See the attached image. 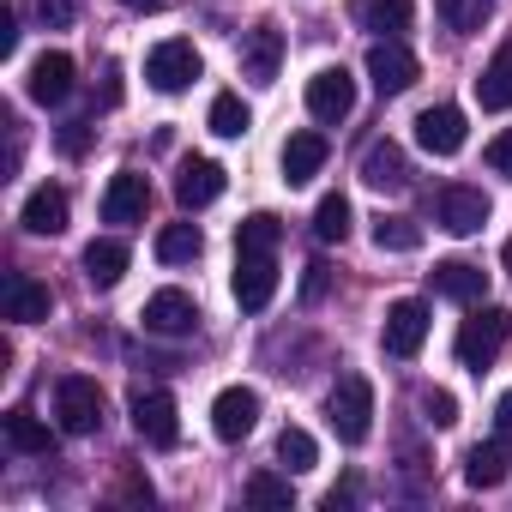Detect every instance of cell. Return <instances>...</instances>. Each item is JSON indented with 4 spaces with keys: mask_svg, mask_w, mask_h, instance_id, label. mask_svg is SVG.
Segmentation results:
<instances>
[{
    "mask_svg": "<svg viewBox=\"0 0 512 512\" xmlns=\"http://www.w3.org/2000/svg\"><path fill=\"white\" fill-rule=\"evenodd\" d=\"M374 247H380V253H416V247H422V223H410V217H380V223H374Z\"/></svg>",
    "mask_w": 512,
    "mask_h": 512,
    "instance_id": "cell-31",
    "label": "cell"
},
{
    "mask_svg": "<svg viewBox=\"0 0 512 512\" xmlns=\"http://www.w3.org/2000/svg\"><path fill=\"white\" fill-rule=\"evenodd\" d=\"M494 440L512 446V392H500V404H494Z\"/></svg>",
    "mask_w": 512,
    "mask_h": 512,
    "instance_id": "cell-41",
    "label": "cell"
},
{
    "mask_svg": "<svg viewBox=\"0 0 512 512\" xmlns=\"http://www.w3.org/2000/svg\"><path fill=\"white\" fill-rule=\"evenodd\" d=\"M217 193H223V163H211V157L181 163V175H175V199H181V211H205Z\"/></svg>",
    "mask_w": 512,
    "mask_h": 512,
    "instance_id": "cell-19",
    "label": "cell"
},
{
    "mask_svg": "<svg viewBox=\"0 0 512 512\" xmlns=\"http://www.w3.org/2000/svg\"><path fill=\"white\" fill-rule=\"evenodd\" d=\"M380 344H386V356H416L428 344V302H416V296L392 302L386 326H380Z\"/></svg>",
    "mask_w": 512,
    "mask_h": 512,
    "instance_id": "cell-10",
    "label": "cell"
},
{
    "mask_svg": "<svg viewBox=\"0 0 512 512\" xmlns=\"http://www.w3.org/2000/svg\"><path fill=\"white\" fill-rule=\"evenodd\" d=\"M7 446L25 452V458H49V452H55V434H49L43 416H31V410H7Z\"/></svg>",
    "mask_w": 512,
    "mask_h": 512,
    "instance_id": "cell-26",
    "label": "cell"
},
{
    "mask_svg": "<svg viewBox=\"0 0 512 512\" xmlns=\"http://www.w3.org/2000/svg\"><path fill=\"white\" fill-rule=\"evenodd\" d=\"M241 500H247V506H284V512H290V500H296V494H290V482H284V476L260 470V476H247Z\"/></svg>",
    "mask_w": 512,
    "mask_h": 512,
    "instance_id": "cell-35",
    "label": "cell"
},
{
    "mask_svg": "<svg viewBox=\"0 0 512 512\" xmlns=\"http://www.w3.org/2000/svg\"><path fill=\"white\" fill-rule=\"evenodd\" d=\"M476 103L488 109V115H500V109H512V37L494 49V61L482 67V79H476Z\"/></svg>",
    "mask_w": 512,
    "mask_h": 512,
    "instance_id": "cell-23",
    "label": "cell"
},
{
    "mask_svg": "<svg viewBox=\"0 0 512 512\" xmlns=\"http://www.w3.org/2000/svg\"><path fill=\"white\" fill-rule=\"evenodd\" d=\"M302 296H308V302H320V296H326V266H308V284H302Z\"/></svg>",
    "mask_w": 512,
    "mask_h": 512,
    "instance_id": "cell-43",
    "label": "cell"
},
{
    "mask_svg": "<svg viewBox=\"0 0 512 512\" xmlns=\"http://www.w3.org/2000/svg\"><path fill=\"white\" fill-rule=\"evenodd\" d=\"M350 109H356V79L344 67H320L308 79V115L326 121V127H338V121H350Z\"/></svg>",
    "mask_w": 512,
    "mask_h": 512,
    "instance_id": "cell-7",
    "label": "cell"
},
{
    "mask_svg": "<svg viewBox=\"0 0 512 512\" xmlns=\"http://www.w3.org/2000/svg\"><path fill=\"white\" fill-rule=\"evenodd\" d=\"M416 145H422L428 157H452V151H464V109H452V103L422 109V115H416Z\"/></svg>",
    "mask_w": 512,
    "mask_h": 512,
    "instance_id": "cell-14",
    "label": "cell"
},
{
    "mask_svg": "<svg viewBox=\"0 0 512 512\" xmlns=\"http://www.w3.org/2000/svg\"><path fill=\"white\" fill-rule=\"evenodd\" d=\"M127 241H115V235H103V241H91L85 247V278H91V290H115L121 278H127Z\"/></svg>",
    "mask_w": 512,
    "mask_h": 512,
    "instance_id": "cell-22",
    "label": "cell"
},
{
    "mask_svg": "<svg viewBox=\"0 0 512 512\" xmlns=\"http://www.w3.org/2000/svg\"><path fill=\"white\" fill-rule=\"evenodd\" d=\"M416 73H422V67H416V55H410L398 37H380V43L368 49V79H374V91H380V97L410 91V85H416Z\"/></svg>",
    "mask_w": 512,
    "mask_h": 512,
    "instance_id": "cell-9",
    "label": "cell"
},
{
    "mask_svg": "<svg viewBox=\"0 0 512 512\" xmlns=\"http://www.w3.org/2000/svg\"><path fill=\"white\" fill-rule=\"evenodd\" d=\"M145 205H151L145 175H133V169L109 175V187H103V223H145Z\"/></svg>",
    "mask_w": 512,
    "mask_h": 512,
    "instance_id": "cell-17",
    "label": "cell"
},
{
    "mask_svg": "<svg viewBox=\"0 0 512 512\" xmlns=\"http://www.w3.org/2000/svg\"><path fill=\"white\" fill-rule=\"evenodd\" d=\"M31 13H37L49 31H67V25H73V0H31Z\"/></svg>",
    "mask_w": 512,
    "mask_h": 512,
    "instance_id": "cell-37",
    "label": "cell"
},
{
    "mask_svg": "<svg viewBox=\"0 0 512 512\" xmlns=\"http://www.w3.org/2000/svg\"><path fill=\"white\" fill-rule=\"evenodd\" d=\"M133 428H139V440H145V446L169 452V446L181 440V422H175V398H169V392H133Z\"/></svg>",
    "mask_w": 512,
    "mask_h": 512,
    "instance_id": "cell-12",
    "label": "cell"
},
{
    "mask_svg": "<svg viewBox=\"0 0 512 512\" xmlns=\"http://www.w3.org/2000/svg\"><path fill=\"white\" fill-rule=\"evenodd\" d=\"M506 452H512L506 440L470 446V452H464V482H470V488H500V482H506Z\"/></svg>",
    "mask_w": 512,
    "mask_h": 512,
    "instance_id": "cell-27",
    "label": "cell"
},
{
    "mask_svg": "<svg viewBox=\"0 0 512 512\" xmlns=\"http://www.w3.org/2000/svg\"><path fill=\"white\" fill-rule=\"evenodd\" d=\"M199 49L187 43V37H169V43H157L151 55H145V79H151V91H163V97H175V91H187L193 79H199Z\"/></svg>",
    "mask_w": 512,
    "mask_h": 512,
    "instance_id": "cell-4",
    "label": "cell"
},
{
    "mask_svg": "<svg viewBox=\"0 0 512 512\" xmlns=\"http://www.w3.org/2000/svg\"><path fill=\"white\" fill-rule=\"evenodd\" d=\"M19 49V13H0V61Z\"/></svg>",
    "mask_w": 512,
    "mask_h": 512,
    "instance_id": "cell-42",
    "label": "cell"
},
{
    "mask_svg": "<svg viewBox=\"0 0 512 512\" xmlns=\"http://www.w3.org/2000/svg\"><path fill=\"white\" fill-rule=\"evenodd\" d=\"M278 67H284V31H278V25L247 31V43H241V79H247V85H272Z\"/></svg>",
    "mask_w": 512,
    "mask_h": 512,
    "instance_id": "cell-15",
    "label": "cell"
},
{
    "mask_svg": "<svg viewBox=\"0 0 512 512\" xmlns=\"http://www.w3.org/2000/svg\"><path fill=\"white\" fill-rule=\"evenodd\" d=\"M434 223H440L446 235H476V229L488 223V193H482V187H464V181L440 187V193H434Z\"/></svg>",
    "mask_w": 512,
    "mask_h": 512,
    "instance_id": "cell-5",
    "label": "cell"
},
{
    "mask_svg": "<svg viewBox=\"0 0 512 512\" xmlns=\"http://www.w3.org/2000/svg\"><path fill=\"white\" fill-rule=\"evenodd\" d=\"M278 163H284V181H290V187H308V181L326 169V139H320V133H290Z\"/></svg>",
    "mask_w": 512,
    "mask_h": 512,
    "instance_id": "cell-21",
    "label": "cell"
},
{
    "mask_svg": "<svg viewBox=\"0 0 512 512\" xmlns=\"http://www.w3.org/2000/svg\"><path fill=\"white\" fill-rule=\"evenodd\" d=\"M482 157H488V169H494V175H506V181H512V133H494Z\"/></svg>",
    "mask_w": 512,
    "mask_h": 512,
    "instance_id": "cell-39",
    "label": "cell"
},
{
    "mask_svg": "<svg viewBox=\"0 0 512 512\" xmlns=\"http://www.w3.org/2000/svg\"><path fill=\"white\" fill-rule=\"evenodd\" d=\"M55 422H61V434H97L103 428V386L91 374H67L55 386Z\"/></svg>",
    "mask_w": 512,
    "mask_h": 512,
    "instance_id": "cell-3",
    "label": "cell"
},
{
    "mask_svg": "<svg viewBox=\"0 0 512 512\" xmlns=\"http://www.w3.org/2000/svg\"><path fill=\"white\" fill-rule=\"evenodd\" d=\"M55 145H61V157H85V145H91V121H67Z\"/></svg>",
    "mask_w": 512,
    "mask_h": 512,
    "instance_id": "cell-38",
    "label": "cell"
},
{
    "mask_svg": "<svg viewBox=\"0 0 512 512\" xmlns=\"http://www.w3.org/2000/svg\"><path fill=\"white\" fill-rule=\"evenodd\" d=\"M314 235H320V241H344V235H350V199H344V193H326V199L314 205Z\"/></svg>",
    "mask_w": 512,
    "mask_h": 512,
    "instance_id": "cell-34",
    "label": "cell"
},
{
    "mask_svg": "<svg viewBox=\"0 0 512 512\" xmlns=\"http://www.w3.org/2000/svg\"><path fill=\"white\" fill-rule=\"evenodd\" d=\"M362 181L380 187V193H398V187H410V157H404L392 139H374V145L362 151Z\"/></svg>",
    "mask_w": 512,
    "mask_h": 512,
    "instance_id": "cell-18",
    "label": "cell"
},
{
    "mask_svg": "<svg viewBox=\"0 0 512 512\" xmlns=\"http://www.w3.org/2000/svg\"><path fill=\"white\" fill-rule=\"evenodd\" d=\"M278 241H284V223L272 211H253L235 223V253H278Z\"/></svg>",
    "mask_w": 512,
    "mask_h": 512,
    "instance_id": "cell-28",
    "label": "cell"
},
{
    "mask_svg": "<svg viewBox=\"0 0 512 512\" xmlns=\"http://www.w3.org/2000/svg\"><path fill=\"white\" fill-rule=\"evenodd\" d=\"M506 338H512V314H506V308H482V314H470V320L458 326L452 350H458V362H464L470 374H482V368H494V356L506 350Z\"/></svg>",
    "mask_w": 512,
    "mask_h": 512,
    "instance_id": "cell-2",
    "label": "cell"
},
{
    "mask_svg": "<svg viewBox=\"0 0 512 512\" xmlns=\"http://www.w3.org/2000/svg\"><path fill=\"white\" fill-rule=\"evenodd\" d=\"M434 13H440L446 31L470 37V31H482V19H488V0H434Z\"/></svg>",
    "mask_w": 512,
    "mask_h": 512,
    "instance_id": "cell-33",
    "label": "cell"
},
{
    "mask_svg": "<svg viewBox=\"0 0 512 512\" xmlns=\"http://www.w3.org/2000/svg\"><path fill=\"white\" fill-rule=\"evenodd\" d=\"M278 296V260L272 253H235V302L241 314H260Z\"/></svg>",
    "mask_w": 512,
    "mask_h": 512,
    "instance_id": "cell-11",
    "label": "cell"
},
{
    "mask_svg": "<svg viewBox=\"0 0 512 512\" xmlns=\"http://www.w3.org/2000/svg\"><path fill=\"white\" fill-rule=\"evenodd\" d=\"M139 320H145L151 338H193V332H199V302H193L187 290H157V296L139 308Z\"/></svg>",
    "mask_w": 512,
    "mask_h": 512,
    "instance_id": "cell-6",
    "label": "cell"
},
{
    "mask_svg": "<svg viewBox=\"0 0 512 512\" xmlns=\"http://www.w3.org/2000/svg\"><path fill=\"white\" fill-rule=\"evenodd\" d=\"M199 253H205L199 223H169V229L157 235V260H163V266H187V260H199Z\"/></svg>",
    "mask_w": 512,
    "mask_h": 512,
    "instance_id": "cell-29",
    "label": "cell"
},
{
    "mask_svg": "<svg viewBox=\"0 0 512 512\" xmlns=\"http://www.w3.org/2000/svg\"><path fill=\"white\" fill-rule=\"evenodd\" d=\"M25 97H31V103H43V109L67 103V97H73V55H61V49H43V55L31 61Z\"/></svg>",
    "mask_w": 512,
    "mask_h": 512,
    "instance_id": "cell-13",
    "label": "cell"
},
{
    "mask_svg": "<svg viewBox=\"0 0 512 512\" xmlns=\"http://www.w3.org/2000/svg\"><path fill=\"white\" fill-rule=\"evenodd\" d=\"M19 223H25L31 235H61V229H67V193L43 181V187H37V193L25 199V211H19Z\"/></svg>",
    "mask_w": 512,
    "mask_h": 512,
    "instance_id": "cell-24",
    "label": "cell"
},
{
    "mask_svg": "<svg viewBox=\"0 0 512 512\" xmlns=\"http://www.w3.org/2000/svg\"><path fill=\"white\" fill-rule=\"evenodd\" d=\"M253 422H260V392L253 386H223L217 398H211V434L217 440H247L253 434Z\"/></svg>",
    "mask_w": 512,
    "mask_h": 512,
    "instance_id": "cell-8",
    "label": "cell"
},
{
    "mask_svg": "<svg viewBox=\"0 0 512 512\" xmlns=\"http://www.w3.org/2000/svg\"><path fill=\"white\" fill-rule=\"evenodd\" d=\"M278 464H284V470H296V476H302V470H314V464H320L314 434H308V428H284V434H278Z\"/></svg>",
    "mask_w": 512,
    "mask_h": 512,
    "instance_id": "cell-32",
    "label": "cell"
},
{
    "mask_svg": "<svg viewBox=\"0 0 512 512\" xmlns=\"http://www.w3.org/2000/svg\"><path fill=\"white\" fill-rule=\"evenodd\" d=\"M350 500H356V482H344V488H332V494H326V512H338V506H350Z\"/></svg>",
    "mask_w": 512,
    "mask_h": 512,
    "instance_id": "cell-44",
    "label": "cell"
},
{
    "mask_svg": "<svg viewBox=\"0 0 512 512\" xmlns=\"http://www.w3.org/2000/svg\"><path fill=\"white\" fill-rule=\"evenodd\" d=\"M121 7H127V13H163L169 0H121Z\"/></svg>",
    "mask_w": 512,
    "mask_h": 512,
    "instance_id": "cell-45",
    "label": "cell"
},
{
    "mask_svg": "<svg viewBox=\"0 0 512 512\" xmlns=\"http://www.w3.org/2000/svg\"><path fill=\"white\" fill-rule=\"evenodd\" d=\"M422 416H428L434 428H452V422H458V398H452V392H434V386H428V392H422Z\"/></svg>",
    "mask_w": 512,
    "mask_h": 512,
    "instance_id": "cell-36",
    "label": "cell"
},
{
    "mask_svg": "<svg viewBox=\"0 0 512 512\" xmlns=\"http://www.w3.org/2000/svg\"><path fill=\"white\" fill-rule=\"evenodd\" d=\"M416 19V0H356V25L374 37H398Z\"/></svg>",
    "mask_w": 512,
    "mask_h": 512,
    "instance_id": "cell-25",
    "label": "cell"
},
{
    "mask_svg": "<svg viewBox=\"0 0 512 512\" xmlns=\"http://www.w3.org/2000/svg\"><path fill=\"white\" fill-rule=\"evenodd\" d=\"M428 278H434V290H440L446 302H464V308L488 296V272H482V266H470V260H440Z\"/></svg>",
    "mask_w": 512,
    "mask_h": 512,
    "instance_id": "cell-20",
    "label": "cell"
},
{
    "mask_svg": "<svg viewBox=\"0 0 512 512\" xmlns=\"http://www.w3.org/2000/svg\"><path fill=\"white\" fill-rule=\"evenodd\" d=\"M121 500H133V506H151V476L127 470V476H121Z\"/></svg>",
    "mask_w": 512,
    "mask_h": 512,
    "instance_id": "cell-40",
    "label": "cell"
},
{
    "mask_svg": "<svg viewBox=\"0 0 512 512\" xmlns=\"http://www.w3.org/2000/svg\"><path fill=\"white\" fill-rule=\"evenodd\" d=\"M500 266H506V272H512V241H506V247H500Z\"/></svg>",
    "mask_w": 512,
    "mask_h": 512,
    "instance_id": "cell-46",
    "label": "cell"
},
{
    "mask_svg": "<svg viewBox=\"0 0 512 512\" xmlns=\"http://www.w3.org/2000/svg\"><path fill=\"white\" fill-rule=\"evenodd\" d=\"M0 308H7L13 326H37V320H49V284H37L31 272H7V284H0Z\"/></svg>",
    "mask_w": 512,
    "mask_h": 512,
    "instance_id": "cell-16",
    "label": "cell"
},
{
    "mask_svg": "<svg viewBox=\"0 0 512 512\" xmlns=\"http://www.w3.org/2000/svg\"><path fill=\"white\" fill-rule=\"evenodd\" d=\"M326 422L344 446H362L368 428H374V386L362 374H344L332 392H326Z\"/></svg>",
    "mask_w": 512,
    "mask_h": 512,
    "instance_id": "cell-1",
    "label": "cell"
},
{
    "mask_svg": "<svg viewBox=\"0 0 512 512\" xmlns=\"http://www.w3.org/2000/svg\"><path fill=\"white\" fill-rule=\"evenodd\" d=\"M247 127H253V109H247L235 91H217V97H211V133H217V139H241Z\"/></svg>",
    "mask_w": 512,
    "mask_h": 512,
    "instance_id": "cell-30",
    "label": "cell"
}]
</instances>
